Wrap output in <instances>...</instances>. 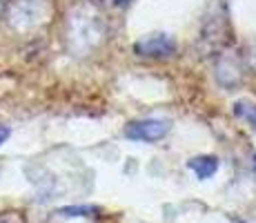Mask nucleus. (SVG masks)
Returning a JSON list of instances; mask_svg holds the SVG:
<instances>
[{
	"instance_id": "f03ea898",
	"label": "nucleus",
	"mask_w": 256,
	"mask_h": 223,
	"mask_svg": "<svg viewBox=\"0 0 256 223\" xmlns=\"http://www.w3.org/2000/svg\"><path fill=\"white\" fill-rule=\"evenodd\" d=\"M134 52L142 58H170L176 52V41L170 34H150L134 45Z\"/></svg>"
},
{
	"instance_id": "39448f33",
	"label": "nucleus",
	"mask_w": 256,
	"mask_h": 223,
	"mask_svg": "<svg viewBox=\"0 0 256 223\" xmlns=\"http://www.w3.org/2000/svg\"><path fill=\"white\" fill-rule=\"evenodd\" d=\"M96 212L98 210L92 205H76V207H62V210H58V214H62V216H94Z\"/></svg>"
},
{
	"instance_id": "f257e3e1",
	"label": "nucleus",
	"mask_w": 256,
	"mask_h": 223,
	"mask_svg": "<svg viewBox=\"0 0 256 223\" xmlns=\"http://www.w3.org/2000/svg\"><path fill=\"white\" fill-rule=\"evenodd\" d=\"M170 123L163 118H142V121H132L125 127V136L130 141H142V143H156L167 136Z\"/></svg>"
},
{
	"instance_id": "6e6552de",
	"label": "nucleus",
	"mask_w": 256,
	"mask_h": 223,
	"mask_svg": "<svg viewBox=\"0 0 256 223\" xmlns=\"http://www.w3.org/2000/svg\"><path fill=\"white\" fill-rule=\"evenodd\" d=\"M254 170H256V154H254Z\"/></svg>"
},
{
	"instance_id": "20e7f679",
	"label": "nucleus",
	"mask_w": 256,
	"mask_h": 223,
	"mask_svg": "<svg viewBox=\"0 0 256 223\" xmlns=\"http://www.w3.org/2000/svg\"><path fill=\"white\" fill-rule=\"evenodd\" d=\"M234 114L240 121H248L252 127H256V105L250 101H236L234 103Z\"/></svg>"
},
{
	"instance_id": "423d86ee",
	"label": "nucleus",
	"mask_w": 256,
	"mask_h": 223,
	"mask_svg": "<svg viewBox=\"0 0 256 223\" xmlns=\"http://www.w3.org/2000/svg\"><path fill=\"white\" fill-rule=\"evenodd\" d=\"M9 134H12V130H9L7 125H2V123H0V145H2V143L9 138Z\"/></svg>"
},
{
	"instance_id": "0eeeda50",
	"label": "nucleus",
	"mask_w": 256,
	"mask_h": 223,
	"mask_svg": "<svg viewBox=\"0 0 256 223\" xmlns=\"http://www.w3.org/2000/svg\"><path fill=\"white\" fill-rule=\"evenodd\" d=\"M114 5H118V7H125V5H130V0H114Z\"/></svg>"
},
{
	"instance_id": "7ed1b4c3",
	"label": "nucleus",
	"mask_w": 256,
	"mask_h": 223,
	"mask_svg": "<svg viewBox=\"0 0 256 223\" xmlns=\"http://www.w3.org/2000/svg\"><path fill=\"white\" fill-rule=\"evenodd\" d=\"M187 167H190L198 178H210V176L216 174V170H218V158L216 156H196L187 163Z\"/></svg>"
},
{
	"instance_id": "1a4fd4ad",
	"label": "nucleus",
	"mask_w": 256,
	"mask_h": 223,
	"mask_svg": "<svg viewBox=\"0 0 256 223\" xmlns=\"http://www.w3.org/2000/svg\"><path fill=\"white\" fill-rule=\"evenodd\" d=\"M0 223H4V221H0Z\"/></svg>"
}]
</instances>
